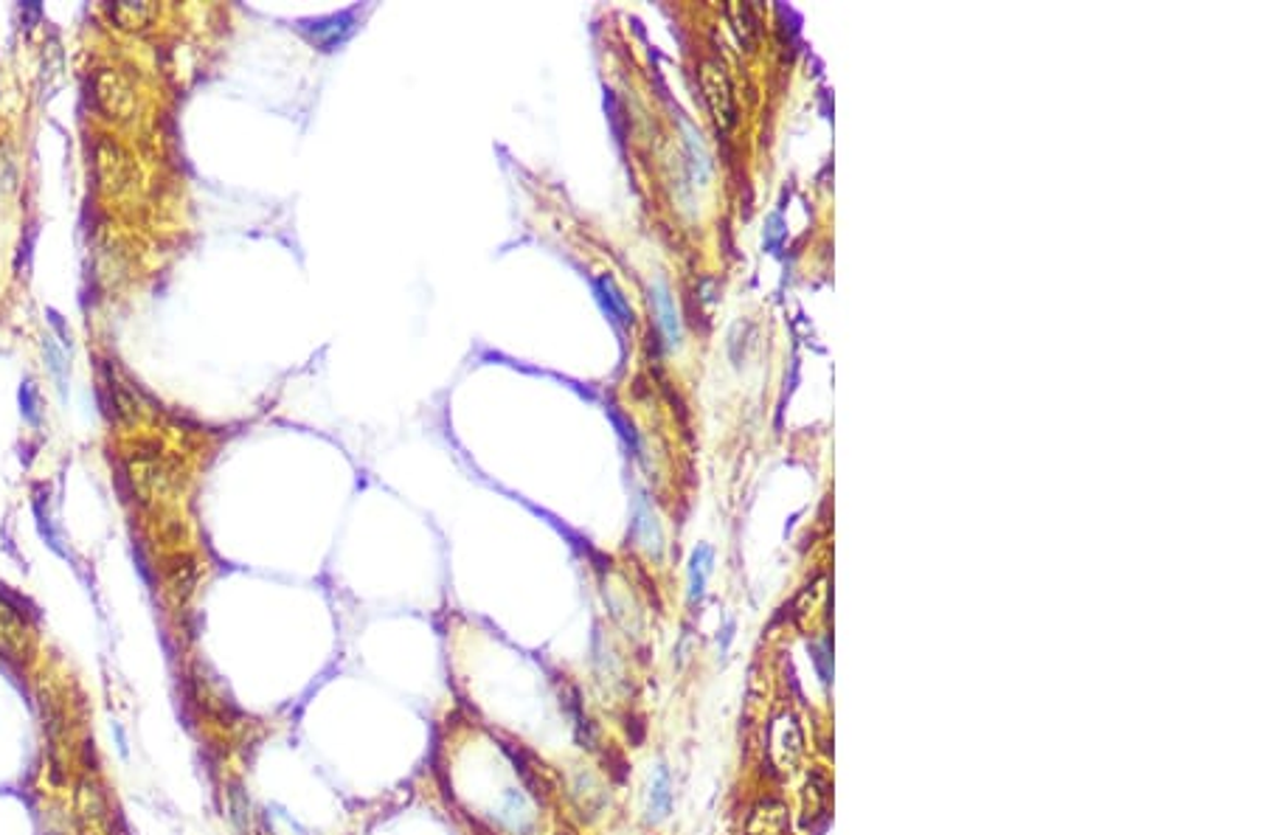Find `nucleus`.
<instances>
[{
  "mask_svg": "<svg viewBox=\"0 0 1265 835\" xmlns=\"http://www.w3.org/2000/svg\"><path fill=\"white\" fill-rule=\"evenodd\" d=\"M94 102L110 122H124L136 110V90L133 82L115 68L96 71L94 76Z\"/></svg>",
  "mask_w": 1265,
  "mask_h": 835,
  "instance_id": "nucleus-1",
  "label": "nucleus"
},
{
  "mask_svg": "<svg viewBox=\"0 0 1265 835\" xmlns=\"http://www.w3.org/2000/svg\"><path fill=\"white\" fill-rule=\"evenodd\" d=\"M35 652V636L23 616L7 597H0V659L9 664H26Z\"/></svg>",
  "mask_w": 1265,
  "mask_h": 835,
  "instance_id": "nucleus-2",
  "label": "nucleus"
},
{
  "mask_svg": "<svg viewBox=\"0 0 1265 835\" xmlns=\"http://www.w3.org/2000/svg\"><path fill=\"white\" fill-rule=\"evenodd\" d=\"M90 158H94L96 184L102 186L108 195H115V191L127 189L129 175H133V166H129L127 152H124L122 147L113 141V138H108V136L96 138L94 150H90Z\"/></svg>",
  "mask_w": 1265,
  "mask_h": 835,
  "instance_id": "nucleus-3",
  "label": "nucleus"
},
{
  "mask_svg": "<svg viewBox=\"0 0 1265 835\" xmlns=\"http://www.w3.org/2000/svg\"><path fill=\"white\" fill-rule=\"evenodd\" d=\"M355 28H358V12H355V9H346V12L330 14V17L307 23L305 32L321 51H335V48L344 46V42L355 35Z\"/></svg>",
  "mask_w": 1265,
  "mask_h": 835,
  "instance_id": "nucleus-4",
  "label": "nucleus"
},
{
  "mask_svg": "<svg viewBox=\"0 0 1265 835\" xmlns=\"http://www.w3.org/2000/svg\"><path fill=\"white\" fill-rule=\"evenodd\" d=\"M569 796L574 801L576 813L582 819H588V822L603 813L605 801H608V790H605L603 782L596 780V774L585 771V768H576L574 774H571Z\"/></svg>",
  "mask_w": 1265,
  "mask_h": 835,
  "instance_id": "nucleus-5",
  "label": "nucleus"
},
{
  "mask_svg": "<svg viewBox=\"0 0 1265 835\" xmlns=\"http://www.w3.org/2000/svg\"><path fill=\"white\" fill-rule=\"evenodd\" d=\"M498 819H501L504 830H509V833L514 835H532L537 830V815L535 810H532V805H529L526 796H523V790L509 788L507 794H504L501 808H498Z\"/></svg>",
  "mask_w": 1265,
  "mask_h": 835,
  "instance_id": "nucleus-6",
  "label": "nucleus"
},
{
  "mask_svg": "<svg viewBox=\"0 0 1265 835\" xmlns=\"http://www.w3.org/2000/svg\"><path fill=\"white\" fill-rule=\"evenodd\" d=\"M704 90L706 102H709L711 113L720 124H734V99H731V85L725 79L723 68H704Z\"/></svg>",
  "mask_w": 1265,
  "mask_h": 835,
  "instance_id": "nucleus-7",
  "label": "nucleus"
},
{
  "mask_svg": "<svg viewBox=\"0 0 1265 835\" xmlns=\"http://www.w3.org/2000/svg\"><path fill=\"white\" fill-rule=\"evenodd\" d=\"M594 292L613 324L624 326V329H630V326L636 324V319H633V310H630L628 299H624V292L613 285V278L610 276L594 278Z\"/></svg>",
  "mask_w": 1265,
  "mask_h": 835,
  "instance_id": "nucleus-8",
  "label": "nucleus"
},
{
  "mask_svg": "<svg viewBox=\"0 0 1265 835\" xmlns=\"http://www.w3.org/2000/svg\"><path fill=\"white\" fill-rule=\"evenodd\" d=\"M650 296H653V307H656L658 326H661L663 338H667V347L675 349L678 344H681V319H678V310H675V301H672L670 287L663 285V282H656L650 290Z\"/></svg>",
  "mask_w": 1265,
  "mask_h": 835,
  "instance_id": "nucleus-9",
  "label": "nucleus"
},
{
  "mask_svg": "<svg viewBox=\"0 0 1265 835\" xmlns=\"http://www.w3.org/2000/svg\"><path fill=\"white\" fill-rule=\"evenodd\" d=\"M672 813V776L670 768L658 765L656 774L650 776V788H647V822L658 824Z\"/></svg>",
  "mask_w": 1265,
  "mask_h": 835,
  "instance_id": "nucleus-10",
  "label": "nucleus"
},
{
  "mask_svg": "<svg viewBox=\"0 0 1265 835\" xmlns=\"http://www.w3.org/2000/svg\"><path fill=\"white\" fill-rule=\"evenodd\" d=\"M228 822L234 835H253L251 794L239 780L228 782Z\"/></svg>",
  "mask_w": 1265,
  "mask_h": 835,
  "instance_id": "nucleus-11",
  "label": "nucleus"
},
{
  "mask_svg": "<svg viewBox=\"0 0 1265 835\" xmlns=\"http://www.w3.org/2000/svg\"><path fill=\"white\" fill-rule=\"evenodd\" d=\"M711 565H715V551H711V546L700 544L695 551H692L690 569H686V583H690V588H686V597H690V605H695L704 599L706 583H709V577H711Z\"/></svg>",
  "mask_w": 1265,
  "mask_h": 835,
  "instance_id": "nucleus-12",
  "label": "nucleus"
},
{
  "mask_svg": "<svg viewBox=\"0 0 1265 835\" xmlns=\"http://www.w3.org/2000/svg\"><path fill=\"white\" fill-rule=\"evenodd\" d=\"M42 358H46V369L51 374V381H54L57 391L65 400L69 397V360H65V352L57 347L51 335H42Z\"/></svg>",
  "mask_w": 1265,
  "mask_h": 835,
  "instance_id": "nucleus-13",
  "label": "nucleus"
},
{
  "mask_svg": "<svg viewBox=\"0 0 1265 835\" xmlns=\"http://www.w3.org/2000/svg\"><path fill=\"white\" fill-rule=\"evenodd\" d=\"M725 14H729L731 23H734V32H737L740 42H743L745 48L757 46V40H759L757 12H754L752 7H745V3H737V7L725 9Z\"/></svg>",
  "mask_w": 1265,
  "mask_h": 835,
  "instance_id": "nucleus-14",
  "label": "nucleus"
},
{
  "mask_svg": "<svg viewBox=\"0 0 1265 835\" xmlns=\"http://www.w3.org/2000/svg\"><path fill=\"white\" fill-rule=\"evenodd\" d=\"M104 388H108L110 406H113V414L119 416V420H122V422H136V416H138L136 402H133V397H129L127 388H124L122 383L115 381V377H113V369H108V377H104Z\"/></svg>",
  "mask_w": 1265,
  "mask_h": 835,
  "instance_id": "nucleus-15",
  "label": "nucleus"
},
{
  "mask_svg": "<svg viewBox=\"0 0 1265 835\" xmlns=\"http://www.w3.org/2000/svg\"><path fill=\"white\" fill-rule=\"evenodd\" d=\"M108 14L110 21H115L122 28H138L152 17V9L144 3H115V7H108Z\"/></svg>",
  "mask_w": 1265,
  "mask_h": 835,
  "instance_id": "nucleus-16",
  "label": "nucleus"
},
{
  "mask_svg": "<svg viewBox=\"0 0 1265 835\" xmlns=\"http://www.w3.org/2000/svg\"><path fill=\"white\" fill-rule=\"evenodd\" d=\"M638 521H636V535L642 537V546L647 551H653V554H658L661 551V532H658L656 526V518H653V510H647V507H638Z\"/></svg>",
  "mask_w": 1265,
  "mask_h": 835,
  "instance_id": "nucleus-17",
  "label": "nucleus"
},
{
  "mask_svg": "<svg viewBox=\"0 0 1265 835\" xmlns=\"http://www.w3.org/2000/svg\"><path fill=\"white\" fill-rule=\"evenodd\" d=\"M21 414L28 425H40V395H37L35 383L26 381L21 386Z\"/></svg>",
  "mask_w": 1265,
  "mask_h": 835,
  "instance_id": "nucleus-18",
  "label": "nucleus"
},
{
  "mask_svg": "<svg viewBox=\"0 0 1265 835\" xmlns=\"http://www.w3.org/2000/svg\"><path fill=\"white\" fill-rule=\"evenodd\" d=\"M779 225H782V220L771 217V228H768V245H777V239L782 237V228H779Z\"/></svg>",
  "mask_w": 1265,
  "mask_h": 835,
  "instance_id": "nucleus-19",
  "label": "nucleus"
},
{
  "mask_svg": "<svg viewBox=\"0 0 1265 835\" xmlns=\"http://www.w3.org/2000/svg\"><path fill=\"white\" fill-rule=\"evenodd\" d=\"M560 835H571V833H560Z\"/></svg>",
  "mask_w": 1265,
  "mask_h": 835,
  "instance_id": "nucleus-20",
  "label": "nucleus"
}]
</instances>
